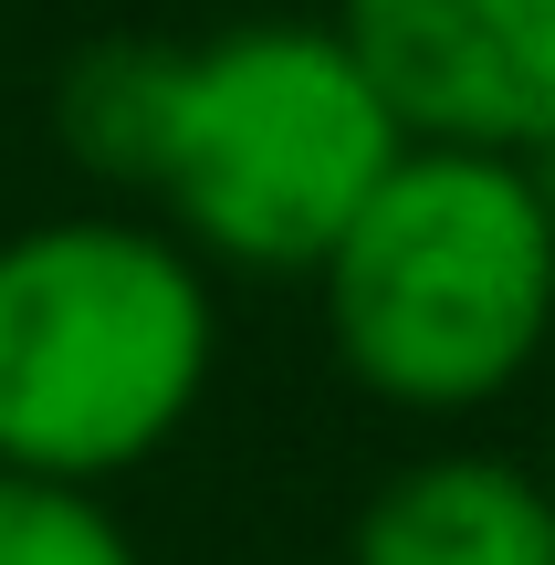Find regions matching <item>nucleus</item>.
Returning a JSON list of instances; mask_svg holds the SVG:
<instances>
[{
  "label": "nucleus",
  "mask_w": 555,
  "mask_h": 565,
  "mask_svg": "<svg viewBox=\"0 0 555 565\" xmlns=\"http://www.w3.org/2000/svg\"><path fill=\"white\" fill-rule=\"evenodd\" d=\"M325 345L377 408L472 419L555 356V231L503 147L409 137L314 263Z\"/></svg>",
  "instance_id": "nucleus-1"
},
{
  "label": "nucleus",
  "mask_w": 555,
  "mask_h": 565,
  "mask_svg": "<svg viewBox=\"0 0 555 565\" xmlns=\"http://www.w3.org/2000/svg\"><path fill=\"white\" fill-rule=\"evenodd\" d=\"M398 147L409 126L388 116L335 21H231L179 42L168 63L147 200L200 273L314 282Z\"/></svg>",
  "instance_id": "nucleus-2"
},
{
  "label": "nucleus",
  "mask_w": 555,
  "mask_h": 565,
  "mask_svg": "<svg viewBox=\"0 0 555 565\" xmlns=\"http://www.w3.org/2000/svg\"><path fill=\"white\" fill-rule=\"evenodd\" d=\"M221 303L158 221L74 210L0 242V471L126 482L210 398Z\"/></svg>",
  "instance_id": "nucleus-3"
},
{
  "label": "nucleus",
  "mask_w": 555,
  "mask_h": 565,
  "mask_svg": "<svg viewBox=\"0 0 555 565\" xmlns=\"http://www.w3.org/2000/svg\"><path fill=\"white\" fill-rule=\"evenodd\" d=\"M335 32L430 147H524L555 126V0H335Z\"/></svg>",
  "instance_id": "nucleus-4"
},
{
  "label": "nucleus",
  "mask_w": 555,
  "mask_h": 565,
  "mask_svg": "<svg viewBox=\"0 0 555 565\" xmlns=\"http://www.w3.org/2000/svg\"><path fill=\"white\" fill-rule=\"evenodd\" d=\"M346 565H555V492L503 450H419L356 503Z\"/></svg>",
  "instance_id": "nucleus-5"
},
{
  "label": "nucleus",
  "mask_w": 555,
  "mask_h": 565,
  "mask_svg": "<svg viewBox=\"0 0 555 565\" xmlns=\"http://www.w3.org/2000/svg\"><path fill=\"white\" fill-rule=\"evenodd\" d=\"M168 63L179 42L168 32H105L63 63L53 84V137L84 179H116V189H147V147H158V105H168Z\"/></svg>",
  "instance_id": "nucleus-6"
},
{
  "label": "nucleus",
  "mask_w": 555,
  "mask_h": 565,
  "mask_svg": "<svg viewBox=\"0 0 555 565\" xmlns=\"http://www.w3.org/2000/svg\"><path fill=\"white\" fill-rule=\"evenodd\" d=\"M0 565H147L95 482L0 471Z\"/></svg>",
  "instance_id": "nucleus-7"
},
{
  "label": "nucleus",
  "mask_w": 555,
  "mask_h": 565,
  "mask_svg": "<svg viewBox=\"0 0 555 565\" xmlns=\"http://www.w3.org/2000/svg\"><path fill=\"white\" fill-rule=\"evenodd\" d=\"M524 179H535V210H545V231H555V126L524 147Z\"/></svg>",
  "instance_id": "nucleus-8"
},
{
  "label": "nucleus",
  "mask_w": 555,
  "mask_h": 565,
  "mask_svg": "<svg viewBox=\"0 0 555 565\" xmlns=\"http://www.w3.org/2000/svg\"><path fill=\"white\" fill-rule=\"evenodd\" d=\"M535 471H545V492H555V356H545V461Z\"/></svg>",
  "instance_id": "nucleus-9"
}]
</instances>
